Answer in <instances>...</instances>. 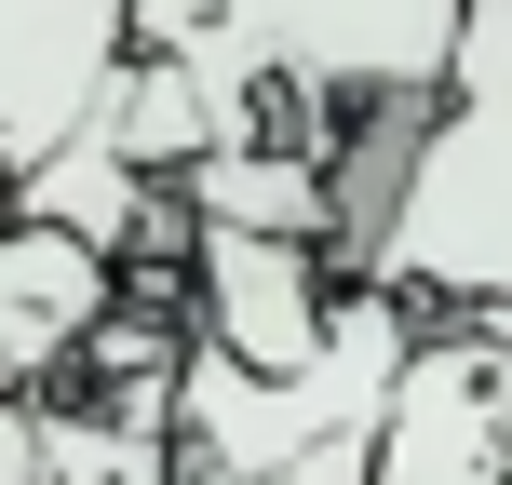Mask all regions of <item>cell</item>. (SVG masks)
Here are the masks:
<instances>
[{
    "instance_id": "cell-1",
    "label": "cell",
    "mask_w": 512,
    "mask_h": 485,
    "mask_svg": "<svg viewBox=\"0 0 512 485\" xmlns=\"http://www.w3.org/2000/svg\"><path fill=\"white\" fill-rule=\"evenodd\" d=\"M472 0H135V54L203 81L230 149L337 162L364 108L445 95Z\"/></svg>"
},
{
    "instance_id": "cell-2",
    "label": "cell",
    "mask_w": 512,
    "mask_h": 485,
    "mask_svg": "<svg viewBox=\"0 0 512 485\" xmlns=\"http://www.w3.org/2000/svg\"><path fill=\"white\" fill-rule=\"evenodd\" d=\"M378 297H405L418 324H472V310H512V14L459 27V68L432 95V135H418V176L391 203L378 256H364Z\"/></svg>"
},
{
    "instance_id": "cell-3",
    "label": "cell",
    "mask_w": 512,
    "mask_h": 485,
    "mask_svg": "<svg viewBox=\"0 0 512 485\" xmlns=\"http://www.w3.org/2000/svg\"><path fill=\"white\" fill-rule=\"evenodd\" d=\"M122 54H135V0H0V189L95 122Z\"/></svg>"
},
{
    "instance_id": "cell-4",
    "label": "cell",
    "mask_w": 512,
    "mask_h": 485,
    "mask_svg": "<svg viewBox=\"0 0 512 485\" xmlns=\"http://www.w3.org/2000/svg\"><path fill=\"white\" fill-rule=\"evenodd\" d=\"M337 297H351V283L310 243H256V230H203L189 243V337L256 364V378H297V364L324 351Z\"/></svg>"
},
{
    "instance_id": "cell-5",
    "label": "cell",
    "mask_w": 512,
    "mask_h": 485,
    "mask_svg": "<svg viewBox=\"0 0 512 485\" xmlns=\"http://www.w3.org/2000/svg\"><path fill=\"white\" fill-rule=\"evenodd\" d=\"M108 310H122V270H108L95 243L0 216V391L54 405V391L81 378V351H95Z\"/></svg>"
},
{
    "instance_id": "cell-6",
    "label": "cell",
    "mask_w": 512,
    "mask_h": 485,
    "mask_svg": "<svg viewBox=\"0 0 512 485\" xmlns=\"http://www.w3.org/2000/svg\"><path fill=\"white\" fill-rule=\"evenodd\" d=\"M378 485H512L486 364H472L459 324H418L405 378H391V405H378Z\"/></svg>"
},
{
    "instance_id": "cell-7",
    "label": "cell",
    "mask_w": 512,
    "mask_h": 485,
    "mask_svg": "<svg viewBox=\"0 0 512 485\" xmlns=\"http://www.w3.org/2000/svg\"><path fill=\"white\" fill-rule=\"evenodd\" d=\"M0 203H14L27 230H68V243H95L108 270H122V256H135V230H149V216L176 203V189H149V176H135V162L108 149L95 122H81L68 149H54V162H27V176L0 189Z\"/></svg>"
},
{
    "instance_id": "cell-8",
    "label": "cell",
    "mask_w": 512,
    "mask_h": 485,
    "mask_svg": "<svg viewBox=\"0 0 512 485\" xmlns=\"http://www.w3.org/2000/svg\"><path fill=\"white\" fill-rule=\"evenodd\" d=\"M95 135H108V149H122L149 189H176L203 149H230V122L203 108V81H189V68H162V54H122V68H108V95H95Z\"/></svg>"
},
{
    "instance_id": "cell-9",
    "label": "cell",
    "mask_w": 512,
    "mask_h": 485,
    "mask_svg": "<svg viewBox=\"0 0 512 485\" xmlns=\"http://www.w3.org/2000/svg\"><path fill=\"white\" fill-rule=\"evenodd\" d=\"M176 203L203 230H256V243H310L324 256V162H283V149H203L176 176Z\"/></svg>"
},
{
    "instance_id": "cell-10",
    "label": "cell",
    "mask_w": 512,
    "mask_h": 485,
    "mask_svg": "<svg viewBox=\"0 0 512 485\" xmlns=\"http://www.w3.org/2000/svg\"><path fill=\"white\" fill-rule=\"evenodd\" d=\"M41 485H176V432L95 405H41Z\"/></svg>"
},
{
    "instance_id": "cell-11",
    "label": "cell",
    "mask_w": 512,
    "mask_h": 485,
    "mask_svg": "<svg viewBox=\"0 0 512 485\" xmlns=\"http://www.w3.org/2000/svg\"><path fill=\"white\" fill-rule=\"evenodd\" d=\"M176 485H378V445H324L297 472H176Z\"/></svg>"
},
{
    "instance_id": "cell-12",
    "label": "cell",
    "mask_w": 512,
    "mask_h": 485,
    "mask_svg": "<svg viewBox=\"0 0 512 485\" xmlns=\"http://www.w3.org/2000/svg\"><path fill=\"white\" fill-rule=\"evenodd\" d=\"M472 364H486V405H499V445H512V310H472Z\"/></svg>"
},
{
    "instance_id": "cell-13",
    "label": "cell",
    "mask_w": 512,
    "mask_h": 485,
    "mask_svg": "<svg viewBox=\"0 0 512 485\" xmlns=\"http://www.w3.org/2000/svg\"><path fill=\"white\" fill-rule=\"evenodd\" d=\"M0 485H41V405L0 391Z\"/></svg>"
},
{
    "instance_id": "cell-14",
    "label": "cell",
    "mask_w": 512,
    "mask_h": 485,
    "mask_svg": "<svg viewBox=\"0 0 512 485\" xmlns=\"http://www.w3.org/2000/svg\"><path fill=\"white\" fill-rule=\"evenodd\" d=\"M472 14H512V0H472Z\"/></svg>"
},
{
    "instance_id": "cell-15",
    "label": "cell",
    "mask_w": 512,
    "mask_h": 485,
    "mask_svg": "<svg viewBox=\"0 0 512 485\" xmlns=\"http://www.w3.org/2000/svg\"><path fill=\"white\" fill-rule=\"evenodd\" d=\"M0 216H14V203H0Z\"/></svg>"
}]
</instances>
